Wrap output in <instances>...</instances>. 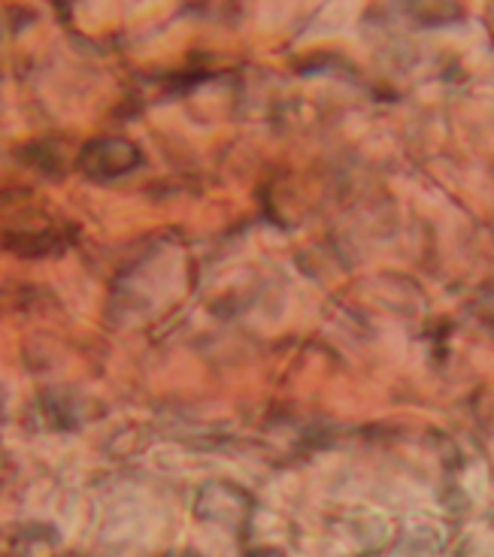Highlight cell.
Masks as SVG:
<instances>
[{"mask_svg":"<svg viewBox=\"0 0 494 557\" xmlns=\"http://www.w3.org/2000/svg\"><path fill=\"white\" fill-rule=\"evenodd\" d=\"M249 557H283V555H280V552H270L268 548V552H255V555H249Z\"/></svg>","mask_w":494,"mask_h":557,"instance_id":"obj_1","label":"cell"}]
</instances>
